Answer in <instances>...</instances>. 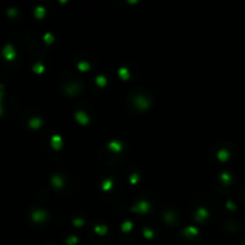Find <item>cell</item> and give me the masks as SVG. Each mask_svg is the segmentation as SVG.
Here are the masks:
<instances>
[{"mask_svg":"<svg viewBox=\"0 0 245 245\" xmlns=\"http://www.w3.org/2000/svg\"><path fill=\"white\" fill-rule=\"evenodd\" d=\"M2 53H4V55L6 56V59H13V57H14V50H13V48L10 47V45L5 47L4 50H2Z\"/></svg>","mask_w":245,"mask_h":245,"instance_id":"6da1fadb","label":"cell"},{"mask_svg":"<svg viewBox=\"0 0 245 245\" xmlns=\"http://www.w3.org/2000/svg\"><path fill=\"white\" fill-rule=\"evenodd\" d=\"M77 119H78L79 121H81L83 123H85L88 121V116H86V114H84V112L79 111L77 112Z\"/></svg>","mask_w":245,"mask_h":245,"instance_id":"7a4b0ae2","label":"cell"},{"mask_svg":"<svg viewBox=\"0 0 245 245\" xmlns=\"http://www.w3.org/2000/svg\"><path fill=\"white\" fill-rule=\"evenodd\" d=\"M45 212H41V211H38V212H36L35 214H33V219L35 220H43V218H45Z\"/></svg>","mask_w":245,"mask_h":245,"instance_id":"3957f363","label":"cell"},{"mask_svg":"<svg viewBox=\"0 0 245 245\" xmlns=\"http://www.w3.org/2000/svg\"><path fill=\"white\" fill-rule=\"evenodd\" d=\"M147 207H148V204H147L146 202H141L139 206L135 207V209H140V211H144V212H145V209H147Z\"/></svg>","mask_w":245,"mask_h":245,"instance_id":"277c9868","label":"cell"},{"mask_svg":"<svg viewBox=\"0 0 245 245\" xmlns=\"http://www.w3.org/2000/svg\"><path fill=\"white\" fill-rule=\"evenodd\" d=\"M40 123H41L40 119H33V120L30 121V126L31 127H37V126H40Z\"/></svg>","mask_w":245,"mask_h":245,"instance_id":"5b68a950","label":"cell"},{"mask_svg":"<svg viewBox=\"0 0 245 245\" xmlns=\"http://www.w3.org/2000/svg\"><path fill=\"white\" fill-rule=\"evenodd\" d=\"M53 142H54V145H55V142H57V145H60V138L59 136H54L53 138Z\"/></svg>","mask_w":245,"mask_h":245,"instance_id":"8992f818","label":"cell"},{"mask_svg":"<svg viewBox=\"0 0 245 245\" xmlns=\"http://www.w3.org/2000/svg\"><path fill=\"white\" fill-rule=\"evenodd\" d=\"M53 181H55L54 183H55V184H57V185H60V184H61V181H60V178H59V177H54V178H53Z\"/></svg>","mask_w":245,"mask_h":245,"instance_id":"52a82bcc","label":"cell"}]
</instances>
